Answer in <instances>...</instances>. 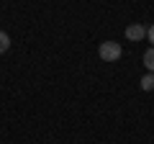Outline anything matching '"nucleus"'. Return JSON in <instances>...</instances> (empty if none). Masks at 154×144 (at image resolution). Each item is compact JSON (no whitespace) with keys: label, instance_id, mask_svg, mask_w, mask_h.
Segmentation results:
<instances>
[{"label":"nucleus","instance_id":"f257e3e1","mask_svg":"<svg viewBox=\"0 0 154 144\" xmlns=\"http://www.w3.org/2000/svg\"><path fill=\"white\" fill-rule=\"evenodd\" d=\"M98 54H100L103 62H118L121 54H123V49H121L118 41H103V44L98 46Z\"/></svg>","mask_w":154,"mask_h":144},{"label":"nucleus","instance_id":"f03ea898","mask_svg":"<svg viewBox=\"0 0 154 144\" xmlns=\"http://www.w3.org/2000/svg\"><path fill=\"white\" fill-rule=\"evenodd\" d=\"M144 36H146V28H144L141 23H131V26H126V39L128 41H141Z\"/></svg>","mask_w":154,"mask_h":144},{"label":"nucleus","instance_id":"7ed1b4c3","mask_svg":"<svg viewBox=\"0 0 154 144\" xmlns=\"http://www.w3.org/2000/svg\"><path fill=\"white\" fill-rule=\"evenodd\" d=\"M139 83H141V90H154V72H149V75H144L141 80H139Z\"/></svg>","mask_w":154,"mask_h":144},{"label":"nucleus","instance_id":"20e7f679","mask_svg":"<svg viewBox=\"0 0 154 144\" xmlns=\"http://www.w3.org/2000/svg\"><path fill=\"white\" fill-rule=\"evenodd\" d=\"M144 67H146L149 72H154V46L144 52Z\"/></svg>","mask_w":154,"mask_h":144},{"label":"nucleus","instance_id":"39448f33","mask_svg":"<svg viewBox=\"0 0 154 144\" xmlns=\"http://www.w3.org/2000/svg\"><path fill=\"white\" fill-rule=\"evenodd\" d=\"M8 49H11V36L5 31H0V54H5Z\"/></svg>","mask_w":154,"mask_h":144},{"label":"nucleus","instance_id":"423d86ee","mask_svg":"<svg viewBox=\"0 0 154 144\" xmlns=\"http://www.w3.org/2000/svg\"><path fill=\"white\" fill-rule=\"evenodd\" d=\"M146 39H149V41H152V46H154V23H152V26H149V28H146Z\"/></svg>","mask_w":154,"mask_h":144}]
</instances>
